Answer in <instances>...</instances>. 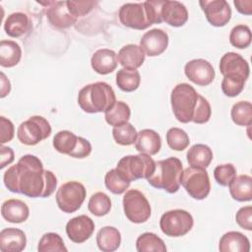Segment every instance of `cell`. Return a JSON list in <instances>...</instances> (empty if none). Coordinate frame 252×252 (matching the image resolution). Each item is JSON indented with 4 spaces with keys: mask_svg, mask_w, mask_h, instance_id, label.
<instances>
[{
    "mask_svg": "<svg viewBox=\"0 0 252 252\" xmlns=\"http://www.w3.org/2000/svg\"><path fill=\"white\" fill-rule=\"evenodd\" d=\"M3 180L9 191L30 198L49 197L57 186L55 174L43 169L41 160L33 155L23 156L5 171Z\"/></svg>",
    "mask_w": 252,
    "mask_h": 252,
    "instance_id": "cell-1",
    "label": "cell"
},
{
    "mask_svg": "<svg viewBox=\"0 0 252 252\" xmlns=\"http://www.w3.org/2000/svg\"><path fill=\"white\" fill-rule=\"evenodd\" d=\"M163 0H150L142 3H126L119 9L121 24L134 30H146L162 22L160 10Z\"/></svg>",
    "mask_w": 252,
    "mask_h": 252,
    "instance_id": "cell-2",
    "label": "cell"
},
{
    "mask_svg": "<svg viewBox=\"0 0 252 252\" xmlns=\"http://www.w3.org/2000/svg\"><path fill=\"white\" fill-rule=\"evenodd\" d=\"M115 101L113 89L104 82L87 85L78 94V104L87 113L105 112Z\"/></svg>",
    "mask_w": 252,
    "mask_h": 252,
    "instance_id": "cell-3",
    "label": "cell"
},
{
    "mask_svg": "<svg viewBox=\"0 0 252 252\" xmlns=\"http://www.w3.org/2000/svg\"><path fill=\"white\" fill-rule=\"evenodd\" d=\"M183 172L182 162L175 157H169L156 162L155 171L147 178L150 185L157 189H163L168 193H175L181 185Z\"/></svg>",
    "mask_w": 252,
    "mask_h": 252,
    "instance_id": "cell-4",
    "label": "cell"
},
{
    "mask_svg": "<svg viewBox=\"0 0 252 252\" xmlns=\"http://www.w3.org/2000/svg\"><path fill=\"white\" fill-rule=\"evenodd\" d=\"M199 94L186 83L176 85L170 94L171 108L175 118L181 123H189L194 116Z\"/></svg>",
    "mask_w": 252,
    "mask_h": 252,
    "instance_id": "cell-5",
    "label": "cell"
},
{
    "mask_svg": "<svg viewBox=\"0 0 252 252\" xmlns=\"http://www.w3.org/2000/svg\"><path fill=\"white\" fill-rule=\"evenodd\" d=\"M156 161L147 154L123 157L117 163L116 170L128 181L150 177L155 171Z\"/></svg>",
    "mask_w": 252,
    "mask_h": 252,
    "instance_id": "cell-6",
    "label": "cell"
},
{
    "mask_svg": "<svg viewBox=\"0 0 252 252\" xmlns=\"http://www.w3.org/2000/svg\"><path fill=\"white\" fill-rule=\"evenodd\" d=\"M51 131V126L44 117L34 115L20 124L17 131V137L22 144L34 146L42 140L47 139L50 136Z\"/></svg>",
    "mask_w": 252,
    "mask_h": 252,
    "instance_id": "cell-7",
    "label": "cell"
},
{
    "mask_svg": "<svg viewBox=\"0 0 252 252\" xmlns=\"http://www.w3.org/2000/svg\"><path fill=\"white\" fill-rule=\"evenodd\" d=\"M180 182L186 192L196 200L205 199L211 191L210 177L206 168L187 167L182 172Z\"/></svg>",
    "mask_w": 252,
    "mask_h": 252,
    "instance_id": "cell-8",
    "label": "cell"
},
{
    "mask_svg": "<svg viewBox=\"0 0 252 252\" xmlns=\"http://www.w3.org/2000/svg\"><path fill=\"white\" fill-rule=\"evenodd\" d=\"M194 220L190 213L176 209L164 213L159 220L161 231L170 237H179L187 234L193 227Z\"/></svg>",
    "mask_w": 252,
    "mask_h": 252,
    "instance_id": "cell-9",
    "label": "cell"
},
{
    "mask_svg": "<svg viewBox=\"0 0 252 252\" xmlns=\"http://www.w3.org/2000/svg\"><path fill=\"white\" fill-rule=\"evenodd\" d=\"M86 188L78 181H68L62 184L56 192V203L58 208L66 213L72 214L78 211L86 199Z\"/></svg>",
    "mask_w": 252,
    "mask_h": 252,
    "instance_id": "cell-10",
    "label": "cell"
},
{
    "mask_svg": "<svg viewBox=\"0 0 252 252\" xmlns=\"http://www.w3.org/2000/svg\"><path fill=\"white\" fill-rule=\"evenodd\" d=\"M123 210L126 218L134 223L147 221L151 217V206L145 195L136 189L126 191L123 197Z\"/></svg>",
    "mask_w": 252,
    "mask_h": 252,
    "instance_id": "cell-11",
    "label": "cell"
},
{
    "mask_svg": "<svg viewBox=\"0 0 252 252\" xmlns=\"http://www.w3.org/2000/svg\"><path fill=\"white\" fill-rule=\"evenodd\" d=\"M208 22L214 27L225 26L231 18V9L225 0L199 1Z\"/></svg>",
    "mask_w": 252,
    "mask_h": 252,
    "instance_id": "cell-12",
    "label": "cell"
},
{
    "mask_svg": "<svg viewBox=\"0 0 252 252\" xmlns=\"http://www.w3.org/2000/svg\"><path fill=\"white\" fill-rule=\"evenodd\" d=\"M186 77L198 86H208L215 79V70L212 64L205 59H193L186 63L184 67Z\"/></svg>",
    "mask_w": 252,
    "mask_h": 252,
    "instance_id": "cell-13",
    "label": "cell"
},
{
    "mask_svg": "<svg viewBox=\"0 0 252 252\" xmlns=\"http://www.w3.org/2000/svg\"><path fill=\"white\" fill-rule=\"evenodd\" d=\"M94 222L86 216L81 215L71 219L66 224V233L74 243H83L87 241L94 233Z\"/></svg>",
    "mask_w": 252,
    "mask_h": 252,
    "instance_id": "cell-14",
    "label": "cell"
},
{
    "mask_svg": "<svg viewBox=\"0 0 252 252\" xmlns=\"http://www.w3.org/2000/svg\"><path fill=\"white\" fill-rule=\"evenodd\" d=\"M168 45V35L160 29H153L145 32L140 40V46L150 57L158 56Z\"/></svg>",
    "mask_w": 252,
    "mask_h": 252,
    "instance_id": "cell-15",
    "label": "cell"
},
{
    "mask_svg": "<svg viewBox=\"0 0 252 252\" xmlns=\"http://www.w3.org/2000/svg\"><path fill=\"white\" fill-rule=\"evenodd\" d=\"M46 5V16L52 26L60 29H66L77 22V18L68 10L67 1H49Z\"/></svg>",
    "mask_w": 252,
    "mask_h": 252,
    "instance_id": "cell-16",
    "label": "cell"
},
{
    "mask_svg": "<svg viewBox=\"0 0 252 252\" xmlns=\"http://www.w3.org/2000/svg\"><path fill=\"white\" fill-rule=\"evenodd\" d=\"M220 71L223 77L235 75L247 80L250 69L247 61L241 55L235 52H227L220 58Z\"/></svg>",
    "mask_w": 252,
    "mask_h": 252,
    "instance_id": "cell-17",
    "label": "cell"
},
{
    "mask_svg": "<svg viewBox=\"0 0 252 252\" xmlns=\"http://www.w3.org/2000/svg\"><path fill=\"white\" fill-rule=\"evenodd\" d=\"M162 22L171 27H182L188 21V11L186 7L178 1L163 0L160 10Z\"/></svg>",
    "mask_w": 252,
    "mask_h": 252,
    "instance_id": "cell-18",
    "label": "cell"
},
{
    "mask_svg": "<svg viewBox=\"0 0 252 252\" xmlns=\"http://www.w3.org/2000/svg\"><path fill=\"white\" fill-rule=\"evenodd\" d=\"M27 237L22 229L4 228L0 232V250L2 252H21L26 248Z\"/></svg>",
    "mask_w": 252,
    "mask_h": 252,
    "instance_id": "cell-19",
    "label": "cell"
},
{
    "mask_svg": "<svg viewBox=\"0 0 252 252\" xmlns=\"http://www.w3.org/2000/svg\"><path fill=\"white\" fill-rule=\"evenodd\" d=\"M91 65L94 72L99 75H107L112 73L117 67L116 53L107 48L96 50L91 59Z\"/></svg>",
    "mask_w": 252,
    "mask_h": 252,
    "instance_id": "cell-20",
    "label": "cell"
},
{
    "mask_svg": "<svg viewBox=\"0 0 252 252\" xmlns=\"http://www.w3.org/2000/svg\"><path fill=\"white\" fill-rule=\"evenodd\" d=\"M1 215L8 222L21 223L28 220L30 210L25 202L19 199H9L2 204Z\"/></svg>",
    "mask_w": 252,
    "mask_h": 252,
    "instance_id": "cell-21",
    "label": "cell"
},
{
    "mask_svg": "<svg viewBox=\"0 0 252 252\" xmlns=\"http://www.w3.org/2000/svg\"><path fill=\"white\" fill-rule=\"evenodd\" d=\"M135 148L141 154L157 155L161 148L160 136L152 129H143L137 135Z\"/></svg>",
    "mask_w": 252,
    "mask_h": 252,
    "instance_id": "cell-22",
    "label": "cell"
},
{
    "mask_svg": "<svg viewBox=\"0 0 252 252\" xmlns=\"http://www.w3.org/2000/svg\"><path fill=\"white\" fill-rule=\"evenodd\" d=\"M145 52L140 45L127 44L118 52L117 62L125 69H138L145 61Z\"/></svg>",
    "mask_w": 252,
    "mask_h": 252,
    "instance_id": "cell-23",
    "label": "cell"
},
{
    "mask_svg": "<svg viewBox=\"0 0 252 252\" xmlns=\"http://www.w3.org/2000/svg\"><path fill=\"white\" fill-rule=\"evenodd\" d=\"M219 250L220 252H249L250 241L241 232L228 231L220 237Z\"/></svg>",
    "mask_w": 252,
    "mask_h": 252,
    "instance_id": "cell-24",
    "label": "cell"
},
{
    "mask_svg": "<svg viewBox=\"0 0 252 252\" xmlns=\"http://www.w3.org/2000/svg\"><path fill=\"white\" fill-rule=\"evenodd\" d=\"M231 197L238 202H248L252 199V178L242 174L235 176L228 185Z\"/></svg>",
    "mask_w": 252,
    "mask_h": 252,
    "instance_id": "cell-25",
    "label": "cell"
},
{
    "mask_svg": "<svg viewBox=\"0 0 252 252\" xmlns=\"http://www.w3.org/2000/svg\"><path fill=\"white\" fill-rule=\"evenodd\" d=\"M121 243V234L114 226H103L96 234V244L103 252H113L117 250Z\"/></svg>",
    "mask_w": 252,
    "mask_h": 252,
    "instance_id": "cell-26",
    "label": "cell"
},
{
    "mask_svg": "<svg viewBox=\"0 0 252 252\" xmlns=\"http://www.w3.org/2000/svg\"><path fill=\"white\" fill-rule=\"evenodd\" d=\"M186 157L190 166L206 168L213 160V152L207 145L196 144L188 150Z\"/></svg>",
    "mask_w": 252,
    "mask_h": 252,
    "instance_id": "cell-27",
    "label": "cell"
},
{
    "mask_svg": "<svg viewBox=\"0 0 252 252\" xmlns=\"http://www.w3.org/2000/svg\"><path fill=\"white\" fill-rule=\"evenodd\" d=\"M30 28V21L26 14L16 12L9 15L4 23V30L11 37H20L25 34Z\"/></svg>",
    "mask_w": 252,
    "mask_h": 252,
    "instance_id": "cell-28",
    "label": "cell"
},
{
    "mask_svg": "<svg viewBox=\"0 0 252 252\" xmlns=\"http://www.w3.org/2000/svg\"><path fill=\"white\" fill-rule=\"evenodd\" d=\"M22 57V49L14 40H1L0 65L5 68L16 66Z\"/></svg>",
    "mask_w": 252,
    "mask_h": 252,
    "instance_id": "cell-29",
    "label": "cell"
},
{
    "mask_svg": "<svg viewBox=\"0 0 252 252\" xmlns=\"http://www.w3.org/2000/svg\"><path fill=\"white\" fill-rule=\"evenodd\" d=\"M131 116V110L129 105L121 100L115 101V103L104 112V118L107 124L116 127L128 122Z\"/></svg>",
    "mask_w": 252,
    "mask_h": 252,
    "instance_id": "cell-30",
    "label": "cell"
},
{
    "mask_svg": "<svg viewBox=\"0 0 252 252\" xmlns=\"http://www.w3.org/2000/svg\"><path fill=\"white\" fill-rule=\"evenodd\" d=\"M141 83V76L136 69H120L116 73V85L126 93L134 92Z\"/></svg>",
    "mask_w": 252,
    "mask_h": 252,
    "instance_id": "cell-31",
    "label": "cell"
},
{
    "mask_svg": "<svg viewBox=\"0 0 252 252\" xmlns=\"http://www.w3.org/2000/svg\"><path fill=\"white\" fill-rule=\"evenodd\" d=\"M138 252H165L166 246L161 238L153 232H145L136 240Z\"/></svg>",
    "mask_w": 252,
    "mask_h": 252,
    "instance_id": "cell-32",
    "label": "cell"
},
{
    "mask_svg": "<svg viewBox=\"0 0 252 252\" xmlns=\"http://www.w3.org/2000/svg\"><path fill=\"white\" fill-rule=\"evenodd\" d=\"M78 136H76L73 132L68 130H62L55 134L53 138V147L54 149L64 155H69L73 152L77 145Z\"/></svg>",
    "mask_w": 252,
    "mask_h": 252,
    "instance_id": "cell-33",
    "label": "cell"
},
{
    "mask_svg": "<svg viewBox=\"0 0 252 252\" xmlns=\"http://www.w3.org/2000/svg\"><path fill=\"white\" fill-rule=\"evenodd\" d=\"M230 116L238 126H250L252 124V105L249 101H238L233 104Z\"/></svg>",
    "mask_w": 252,
    "mask_h": 252,
    "instance_id": "cell-34",
    "label": "cell"
},
{
    "mask_svg": "<svg viewBox=\"0 0 252 252\" xmlns=\"http://www.w3.org/2000/svg\"><path fill=\"white\" fill-rule=\"evenodd\" d=\"M90 213L96 217H102L109 213L111 209V200L103 192H96L92 195L88 203Z\"/></svg>",
    "mask_w": 252,
    "mask_h": 252,
    "instance_id": "cell-35",
    "label": "cell"
},
{
    "mask_svg": "<svg viewBox=\"0 0 252 252\" xmlns=\"http://www.w3.org/2000/svg\"><path fill=\"white\" fill-rule=\"evenodd\" d=\"M37 250L39 252H67L61 236L55 232H47L40 238Z\"/></svg>",
    "mask_w": 252,
    "mask_h": 252,
    "instance_id": "cell-36",
    "label": "cell"
},
{
    "mask_svg": "<svg viewBox=\"0 0 252 252\" xmlns=\"http://www.w3.org/2000/svg\"><path fill=\"white\" fill-rule=\"evenodd\" d=\"M130 181L126 180L117 170L116 168L110 169L104 177L105 187L113 194L119 195L124 193L130 186Z\"/></svg>",
    "mask_w": 252,
    "mask_h": 252,
    "instance_id": "cell-37",
    "label": "cell"
},
{
    "mask_svg": "<svg viewBox=\"0 0 252 252\" xmlns=\"http://www.w3.org/2000/svg\"><path fill=\"white\" fill-rule=\"evenodd\" d=\"M252 40L251 31L246 25L235 26L229 34V41L232 46L238 49L247 48Z\"/></svg>",
    "mask_w": 252,
    "mask_h": 252,
    "instance_id": "cell-38",
    "label": "cell"
},
{
    "mask_svg": "<svg viewBox=\"0 0 252 252\" xmlns=\"http://www.w3.org/2000/svg\"><path fill=\"white\" fill-rule=\"evenodd\" d=\"M137 131L131 123H125L120 126L113 127L112 136L114 141L121 146H130L135 143L137 138Z\"/></svg>",
    "mask_w": 252,
    "mask_h": 252,
    "instance_id": "cell-39",
    "label": "cell"
},
{
    "mask_svg": "<svg viewBox=\"0 0 252 252\" xmlns=\"http://www.w3.org/2000/svg\"><path fill=\"white\" fill-rule=\"evenodd\" d=\"M166 142L170 149L174 151H183L189 146L190 140L183 129L173 127L168 129L166 133Z\"/></svg>",
    "mask_w": 252,
    "mask_h": 252,
    "instance_id": "cell-40",
    "label": "cell"
},
{
    "mask_svg": "<svg viewBox=\"0 0 252 252\" xmlns=\"http://www.w3.org/2000/svg\"><path fill=\"white\" fill-rule=\"evenodd\" d=\"M245 82L246 80L240 76H224L221 82V91L226 96L234 97L243 91Z\"/></svg>",
    "mask_w": 252,
    "mask_h": 252,
    "instance_id": "cell-41",
    "label": "cell"
},
{
    "mask_svg": "<svg viewBox=\"0 0 252 252\" xmlns=\"http://www.w3.org/2000/svg\"><path fill=\"white\" fill-rule=\"evenodd\" d=\"M235 176L236 169L231 163L220 164L214 169V177L221 186H228Z\"/></svg>",
    "mask_w": 252,
    "mask_h": 252,
    "instance_id": "cell-42",
    "label": "cell"
},
{
    "mask_svg": "<svg viewBox=\"0 0 252 252\" xmlns=\"http://www.w3.org/2000/svg\"><path fill=\"white\" fill-rule=\"evenodd\" d=\"M211 115H212V109L209 101L204 96L199 94L198 103H197L194 116L192 118V122L197 124L207 123L210 120Z\"/></svg>",
    "mask_w": 252,
    "mask_h": 252,
    "instance_id": "cell-43",
    "label": "cell"
},
{
    "mask_svg": "<svg viewBox=\"0 0 252 252\" xmlns=\"http://www.w3.org/2000/svg\"><path fill=\"white\" fill-rule=\"evenodd\" d=\"M95 5V1H67L69 12L76 18L87 15Z\"/></svg>",
    "mask_w": 252,
    "mask_h": 252,
    "instance_id": "cell-44",
    "label": "cell"
},
{
    "mask_svg": "<svg viewBox=\"0 0 252 252\" xmlns=\"http://www.w3.org/2000/svg\"><path fill=\"white\" fill-rule=\"evenodd\" d=\"M235 220L243 229L252 230V207L246 206L240 208L236 213Z\"/></svg>",
    "mask_w": 252,
    "mask_h": 252,
    "instance_id": "cell-45",
    "label": "cell"
},
{
    "mask_svg": "<svg viewBox=\"0 0 252 252\" xmlns=\"http://www.w3.org/2000/svg\"><path fill=\"white\" fill-rule=\"evenodd\" d=\"M15 128L11 120L4 116L0 117V143L3 145L14 138Z\"/></svg>",
    "mask_w": 252,
    "mask_h": 252,
    "instance_id": "cell-46",
    "label": "cell"
},
{
    "mask_svg": "<svg viewBox=\"0 0 252 252\" xmlns=\"http://www.w3.org/2000/svg\"><path fill=\"white\" fill-rule=\"evenodd\" d=\"M91 153H92L91 143L83 137H78V141H77V145H76L75 149L68 156H70L72 158H87L88 156H90Z\"/></svg>",
    "mask_w": 252,
    "mask_h": 252,
    "instance_id": "cell-47",
    "label": "cell"
},
{
    "mask_svg": "<svg viewBox=\"0 0 252 252\" xmlns=\"http://www.w3.org/2000/svg\"><path fill=\"white\" fill-rule=\"evenodd\" d=\"M1 153V161H0V168L3 169L6 165L10 164L14 160V151L10 147L1 146L0 148Z\"/></svg>",
    "mask_w": 252,
    "mask_h": 252,
    "instance_id": "cell-48",
    "label": "cell"
},
{
    "mask_svg": "<svg viewBox=\"0 0 252 252\" xmlns=\"http://www.w3.org/2000/svg\"><path fill=\"white\" fill-rule=\"evenodd\" d=\"M233 4L239 13L243 15L252 14V0H234Z\"/></svg>",
    "mask_w": 252,
    "mask_h": 252,
    "instance_id": "cell-49",
    "label": "cell"
},
{
    "mask_svg": "<svg viewBox=\"0 0 252 252\" xmlns=\"http://www.w3.org/2000/svg\"><path fill=\"white\" fill-rule=\"evenodd\" d=\"M11 91V84L6 78L5 74L1 73V97H5Z\"/></svg>",
    "mask_w": 252,
    "mask_h": 252,
    "instance_id": "cell-50",
    "label": "cell"
}]
</instances>
